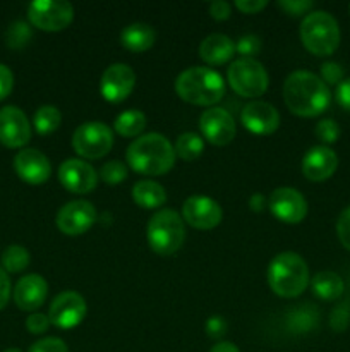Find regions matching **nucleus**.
I'll use <instances>...</instances> for the list:
<instances>
[{
	"mask_svg": "<svg viewBox=\"0 0 350 352\" xmlns=\"http://www.w3.org/2000/svg\"><path fill=\"white\" fill-rule=\"evenodd\" d=\"M266 0H237L235 6L237 9L242 10V12L246 14H256L259 12L261 9H264L266 7Z\"/></svg>",
	"mask_w": 350,
	"mask_h": 352,
	"instance_id": "nucleus-45",
	"label": "nucleus"
},
{
	"mask_svg": "<svg viewBox=\"0 0 350 352\" xmlns=\"http://www.w3.org/2000/svg\"><path fill=\"white\" fill-rule=\"evenodd\" d=\"M336 234L345 250L350 251V206L342 212L336 222Z\"/></svg>",
	"mask_w": 350,
	"mask_h": 352,
	"instance_id": "nucleus-37",
	"label": "nucleus"
},
{
	"mask_svg": "<svg viewBox=\"0 0 350 352\" xmlns=\"http://www.w3.org/2000/svg\"><path fill=\"white\" fill-rule=\"evenodd\" d=\"M205 150V141L196 133H184L177 138L175 143V155L184 160H194Z\"/></svg>",
	"mask_w": 350,
	"mask_h": 352,
	"instance_id": "nucleus-28",
	"label": "nucleus"
},
{
	"mask_svg": "<svg viewBox=\"0 0 350 352\" xmlns=\"http://www.w3.org/2000/svg\"><path fill=\"white\" fill-rule=\"evenodd\" d=\"M240 122L244 124L247 131L254 134H266L275 133L280 126V113L273 105L266 102H250L240 112Z\"/></svg>",
	"mask_w": 350,
	"mask_h": 352,
	"instance_id": "nucleus-18",
	"label": "nucleus"
},
{
	"mask_svg": "<svg viewBox=\"0 0 350 352\" xmlns=\"http://www.w3.org/2000/svg\"><path fill=\"white\" fill-rule=\"evenodd\" d=\"M74 9L65 0H34L27 7V19L43 31H60L72 23Z\"/></svg>",
	"mask_w": 350,
	"mask_h": 352,
	"instance_id": "nucleus-9",
	"label": "nucleus"
},
{
	"mask_svg": "<svg viewBox=\"0 0 350 352\" xmlns=\"http://www.w3.org/2000/svg\"><path fill=\"white\" fill-rule=\"evenodd\" d=\"M10 298V278L7 272L0 267V309H3Z\"/></svg>",
	"mask_w": 350,
	"mask_h": 352,
	"instance_id": "nucleus-44",
	"label": "nucleus"
},
{
	"mask_svg": "<svg viewBox=\"0 0 350 352\" xmlns=\"http://www.w3.org/2000/svg\"><path fill=\"white\" fill-rule=\"evenodd\" d=\"M14 86L12 71L5 64H0V102L10 95Z\"/></svg>",
	"mask_w": 350,
	"mask_h": 352,
	"instance_id": "nucleus-39",
	"label": "nucleus"
},
{
	"mask_svg": "<svg viewBox=\"0 0 350 352\" xmlns=\"http://www.w3.org/2000/svg\"><path fill=\"white\" fill-rule=\"evenodd\" d=\"M336 102L350 112V78L343 79V81L336 86Z\"/></svg>",
	"mask_w": 350,
	"mask_h": 352,
	"instance_id": "nucleus-42",
	"label": "nucleus"
},
{
	"mask_svg": "<svg viewBox=\"0 0 350 352\" xmlns=\"http://www.w3.org/2000/svg\"><path fill=\"white\" fill-rule=\"evenodd\" d=\"M31 140V126L19 107L0 109V143L7 148H21Z\"/></svg>",
	"mask_w": 350,
	"mask_h": 352,
	"instance_id": "nucleus-12",
	"label": "nucleus"
},
{
	"mask_svg": "<svg viewBox=\"0 0 350 352\" xmlns=\"http://www.w3.org/2000/svg\"><path fill=\"white\" fill-rule=\"evenodd\" d=\"M148 243L158 254H174L184 244L185 227L184 220L174 210H160L151 217L146 229Z\"/></svg>",
	"mask_w": 350,
	"mask_h": 352,
	"instance_id": "nucleus-6",
	"label": "nucleus"
},
{
	"mask_svg": "<svg viewBox=\"0 0 350 352\" xmlns=\"http://www.w3.org/2000/svg\"><path fill=\"white\" fill-rule=\"evenodd\" d=\"M132 198L141 208H158L167 201V192H165L163 186L158 182L143 179L134 184Z\"/></svg>",
	"mask_w": 350,
	"mask_h": 352,
	"instance_id": "nucleus-24",
	"label": "nucleus"
},
{
	"mask_svg": "<svg viewBox=\"0 0 350 352\" xmlns=\"http://www.w3.org/2000/svg\"><path fill=\"white\" fill-rule=\"evenodd\" d=\"M261 48V40L254 34H246L240 38L235 45V52L242 55V58H253L254 54H257Z\"/></svg>",
	"mask_w": 350,
	"mask_h": 352,
	"instance_id": "nucleus-34",
	"label": "nucleus"
},
{
	"mask_svg": "<svg viewBox=\"0 0 350 352\" xmlns=\"http://www.w3.org/2000/svg\"><path fill=\"white\" fill-rule=\"evenodd\" d=\"M321 79L326 85H336L343 81V69L336 62H325L321 65Z\"/></svg>",
	"mask_w": 350,
	"mask_h": 352,
	"instance_id": "nucleus-36",
	"label": "nucleus"
},
{
	"mask_svg": "<svg viewBox=\"0 0 350 352\" xmlns=\"http://www.w3.org/2000/svg\"><path fill=\"white\" fill-rule=\"evenodd\" d=\"M175 91L192 105H215L225 96V81L209 67H189L178 74Z\"/></svg>",
	"mask_w": 350,
	"mask_h": 352,
	"instance_id": "nucleus-3",
	"label": "nucleus"
},
{
	"mask_svg": "<svg viewBox=\"0 0 350 352\" xmlns=\"http://www.w3.org/2000/svg\"><path fill=\"white\" fill-rule=\"evenodd\" d=\"M349 322H350V313L349 309L343 308V306L336 308L335 311L331 313V318H329V323H331L333 330H336V332H343V330L349 327Z\"/></svg>",
	"mask_w": 350,
	"mask_h": 352,
	"instance_id": "nucleus-41",
	"label": "nucleus"
},
{
	"mask_svg": "<svg viewBox=\"0 0 350 352\" xmlns=\"http://www.w3.org/2000/svg\"><path fill=\"white\" fill-rule=\"evenodd\" d=\"M271 213L280 222L299 223L307 215V201L304 196L294 188H278L270 196Z\"/></svg>",
	"mask_w": 350,
	"mask_h": 352,
	"instance_id": "nucleus-11",
	"label": "nucleus"
},
{
	"mask_svg": "<svg viewBox=\"0 0 350 352\" xmlns=\"http://www.w3.org/2000/svg\"><path fill=\"white\" fill-rule=\"evenodd\" d=\"M209 14H211L213 19L223 21L230 16V3L225 0H215L209 6Z\"/></svg>",
	"mask_w": 350,
	"mask_h": 352,
	"instance_id": "nucleus-43",
	"label": "nucleus"
},
{
	"mask_svg": "<svg viewBox=\"0 0 350 352\" xmlns=\"http://www.w3.org/2000/svg\"><path fill=\"white\" fill-rule=\"evenodd\" d=\"M3 352H23L21 349H7V351H3Z\"/></svg>",
	"mask_w": 350,
	"mask_h": 352,
	"instance_id": "nucleus-49",
	"label": "nucleus"
},
{
	"mask_svg": "<svg viewBox=\"0 0 350 352\" xmlns=\"http://www.w3.org/2000/svg\"><path fill=\"white\" fill-rule=\"evenodd\" d=\"M96 210L86 199L71 201L60 208L57 213V227L67 236L84 234L95 223Z\"/></svg>",
	"mask_w": 350,
	"mask_h": 352,
	"instance_id": "nucleus-15",
	"label": "nucleus"
},
{
	"mask_svg": "<svg viewBox=\"0 0 350 352\" xmlns=\"http://www.w3.org/2000/svg\"><path fill=\"white\" fill-rule=\"evenodd\" d=\"M209 352H240V351L237 349V346H233L232 342H220L216 344V346H213Z\"/></svg>",
	"mask_w": 350,
	"mask_h": 352,
	"instance_id": "nucleus-48",
	"label": "nucleus"
},
{
	"mask_svg": "<svg viewBox=\"0 0 350 352\" xmlns=\"http://www.w3.org/2000/svg\"><path fill=\"white\" fill-rule=\"evenodd\" d=\"M113 127L124 138L139 136L146 127V116L141 110H126L120 116H117Z\"/></svg>",
	"mask_w": 350,
	"mask_h": 352,
	"instance_id": "nucleus-26",
	"label": "nucleus"
},
{
	"mask_svg": "<svg viewBox=\"0 0 350 352\" xmlns=\"http://www.w3.org/2000/svg\"><path fill=\"white\" fill-rule=\"evenodd\" d=\"M86 311V301L81 294L78 292H62L57 298L51 301L50 309H48V320L51 325L58 327V329H74L79 323L84 320Z\"/></svg>",
	"mask_w": 350,
	"mask_h": 352,
	"instance_id": "nucleus-10",
	"label": "nucleus"
},
{
	"mask_svg": "<svg viewBox=\"0 0 350 352\" xmlns=\"http://www.w3.org/2000/svg\"><path fill=\"white\" fill-rule=\"evenodd\" d=\"M206 330H208V336L213 337V339H220V337L225 333L226 323L223 322L220 316H213V318L208 320V325H206Z\"/></svg>",
	"mask_w": 350,
	"mask_h": 352,
	"instance_id": "nucleus-46",
	"label": "nucleus"
},
{
	"mask_svg": "<svg viewBox=\"0 0 350 352\" xmlns=\"http://www.w3.org/2000/svg\"><path fill=\"white\" fill-rule=\"evenodd\" d=\"M230 88L244 98H256L261 96L268 88V72L261 62L256 58H239L230 64L229 72Z\"/></svg>",
	"mask_w": 350,
	"mask_h": 352,
	"instance_id": "nucleus-7",
	"label": "nucleus"
},
{
	"mask_svg": "<svg viewBox=\"0 0 350 352\" xmlns=\"http://www.w3.org/2000/svg\"><path fill=\"white\" fill-rule=\"evenodd\" d=\"M14 168L17 175L27 184H43L51 174L50 160L34 148L21 150L14 158Z\"/></svg>",
	"mask_w": 350,
	"mask_h": 352,
	"instance_id": "nucleus-19",
	"label": "nucleus"
},
{
	"mask_svg": "<svg viewBox=\"0 0 350 352\" xmlns=\"http://www.w3.org/2000/svg\"><path fill=\"white\" fill-rule=\"evenodd\" d=\"M127 164L144 175H161L175 164V148L158 133H148L136 138L127 148Z\"/></svg>",
	"mask_w": 350,
	"mask_h": 352,
	"instance_id": "nucleus-2",
	"label": "nucleus"
},
{
	"mask_svg": "<svg viewBox=\"0 0 350 352\" xmlns=\"http://www.w3.org/2000/svg\"><path fill=\"white\" fill-rule=\"evenodd\" d=\"M338 167V157L328 146H314L302 158V172L309 181L321 182L331 177Z\"/></svg>",
	"mask_w": 350,
	"mask_h": 352,
	"instance_id": "nucleus-20",
	"label": "nucleus"
},
{
	"mask_svg": "<svg viewBox=\"0 0 350 352\" xmlns=\"http://www.w3.org/2000/svg\"><path fill=\"white\" fill-rule=\"evenodd\" d=\"M278 6L288 12L290 16H301V14H305L309 9H312L311 0H280Z\"/></svg>",
	"mask_w": 350,
	"mask_h": 352,
	"instance_id": "nucleus-38",
	"label": "nucleus"
},
{
	"mask_svg": "<svg viewBox=\"0 0 350 352\" xmlns=\"http://www.w3.org/2000/svg\"><path fill=\"white\" fill-rule=\"evenodd\" d=\"M301 40L311 54L331 55L340 45L338 23L325 10H312L302 19Z\"/></svg>",
	"mask_w": 350,
	"mask_h": 352,
	"instance_id": "nucleus-5",
	"label": "nucleus"
},
{
	"mask_svg": "<svg viewBox=\"0 0 350 352\" xmlns=\"http://www.w3.org/2000/svg\"><path fill=\"white\" fill-rule=\"evenodd\" d=\"M235 45L226 34L213 33L206 36L199 45V57L211 65L225 64L232 58Z\"/></svg>",
	"mask_w": 350,
	"mask_h": 352,
	"instance_id": "nucleus-22",
	"label": "nucleus"
},
{
	"mask_svg": "<svg viewBox=\"0 0 350 352\" xmlns=\"http://www.w3.org/2000/svg\"><path fill=\"white\" fill-rule=\"evenodd\" d=\"M48 296V284L41 275H24L14 287V302L23 311H34L45 302Z\"/></svg>",
	"mask_w": 350,
	"mask_h": 352,
	"instance_id": "nucleus-21",
	"label": "nucleus"
},
{
	"mask_svg": "<svg viewBox=\"0 0 350 352\" xmlns=\"http://www.w3.org/2000/svg\"><path fill=\"white\" fill-rule=\"evenodd\" d=\"M60 122L62 113L60 110L54 105H43L34 112L33 126L34 129H36V133L41 134V136H47V134H51L54 131H57Z\"/></svg>",
	"mask_w": 350,
	"mask_h": 352,
	"instance_id": "nucleus-27",
	"label": "nucleus"
},
{
	"mask_svg": "<svg viewBox=\"0 0 350 352\" xmlns=\"http://www.w3.org/2000/svg\"><path fill=\"white\" fill-rule=\"evenodd\" d=\"M156 33L150 24L134 23L129 24L120 33V43L130 52H144L153 47Z\"/></svg>",
	"mask_w": 350,
	"mask_h": 352,
	"instance_id": "nucleus-23",
	"label": "nucleus"
},
{
	"mask_svg": "<svg viewBox=\"0 0 350 352\" xmlns=\"http://www.w3.org/2000/svg\"><path fill=\"white\" fill-rule=\"evenodd\" d=\"M316 136H318L325 144L335 143L340 136L338 124L333 119H323L321 122L316 126Z\"/></svg>",
	"mask_w": 350,
	"mask_h": 352,
	"instance_id": "nucleus-33",
	"label": "nucleus"
},
{
	"mask_svg": "<svg viewBox=\"0 0 350 352\" xmlns=\"http://www.w3.org/2000/svg\"><path fill=\"white\" fill-rule=\"evenodd\" d=\"M31 38H33L31 28L26 23H23V21H16V23L10 24L5 34L7 45L10 48H23L24 45L30 43Z\"/></svg>",
	"mask_w": 350,
	"mask_h": 352,
	"instance_id": "nucleus-31",
	"label": "nucleus"
},
{
	"mask_svg": "<svg viewBox=\"0 0 350 352\" xmlns=\"http://www.w3.org/2000/svg\"><path fill=\"white\" fill-rule=\"evenodd\" d=\"M290 316L292 330L294 332H309L318 323V313H316L314 308H309V306L295 309Z\"/></svg>",
	"mask_w": 350,
	"mask_h": 352,
	"instance_id": "nucleus-30",
	"label": "nucleus"
},
{
	"mask_svg": "<svg viewBox=\"0 0 350 352\" xmlns=\"http://www.w3.org/2000/svg\"><path fill=\"white\" fill-rule=\"evenodd\" d=\"M283 102L295 116L316 117L328 109L331 93L319 76L295 71L283 82Z\"/></svg>",
	"mask_w": 350,
	"mask_h": 352,
	"instance_id": "nucleus-1",
	"label": "nucleus"
},
{
	"mask_svg": "<svg viewBox=\"0 0 350 352\" xmlns=\"http://www.w3.org/2000/svg\"><path fill=\"white\" fill-rule=\"evenodd\" d=\"M48 325H50V320H48V316L41 315V313H34V315L27 316L26 320V329L31 333H36V336L47 332Z\"/></svg>",
	"mask_w": 350,
	"mask_h": 352,
	"instance_id": "nucleus-40",
	"label": "nucleus"
},
{
	"mask_svg": "<svg viewBox=\"0 0 350 352\" xmlns=\"http://www.w3.org/2000/svg\"><path fill=\"white\" fill-rule=\"evenodd\" d=\"M58 181L74 195H86L98 184V175L93 165L79 158H69L58 168Z\"/></svg>",
	"mask_w": 350,
	"mask_h": 352,
	"instance_id": "nucleus-13",
	"label": "nucleus"
},
{
	"mask_svg": "<svg viewBox=\"0 0 350 352\" xmlns=\"http://www.w3.org/2000/svg\"><path fill=\"white\" fill-rule=\"evenodd\" d=\"M100 177L106 182V184H119V182L127 179V167L122 162H106L100 170Z\"/></svg>",
	"mask_w": 350,
	"mask_h": 352,
	"instance_id": "nucleus-32",
	"label": "nucleus"
},
{
	"mask_svg": "<svg viewBox=\"0 0 350 352\" xmlns=\"http://www.w3.org/2000/svg\"><path fill=\"white\" fill-rule=\"evenodd\" d=\"M30 265V253L24 246L12 244L2 253V267L9 274H17L23 272Z\"/></svg>",
	"mask_w": 350,
	"mask_h": 352,
	"instance_id": "nucleus-29",
	"label": "nucleus"
},
{
	"mask_svg": "<svg viewBox=\"0 0 350 352\" xmlns=\"http://www.w3.org/2000/svg\"><path fill=\"white\" fill-rule=\"evenodd\" d=\"M136 85V74L127 64H112L102 76L100 89L103 98L119 103L130 95Z\"/></svg>",
	"mask_w": 350,
	"mask_h": 352,
	"instance_id": "nucleus-17",
	"label": "nucleus"
},
{
	"mask_svg": "<svg viewBox=\"0 0 350 352\" xmlns=\"http://www.w3.org/2000/svg\"><path fill=\"white\" fill-rule=\"evenodd\" d=\"M30 352H69V349L64 340L58 337H47V339L34 342L30 347Z\"/></svg>",
	"mask_w": 350,
	"mask_h": 352,
	"instance_id": "nucleus-35",
	"label": "nucleus"
},
{
	"mask_svg": "<svg viewBox=\"0 0 350 352\" xmlns=\"http://www.w3.org/2000/svg\"><path fill=\"white\" fill-rule=\"evenodd\" d=\"M113 144V133L106 124L84 122L72 134V146L75 153L84 158H102Z\"/></svg>",
	"mask_w": 350,
	"mask_h": 352,
	"instance_id": "nucleus-8",
	"label": "nucleus"
},
{
	"mask_svg": "<svg viewBox=\"0 0 350 352\" xmlns=\"http://www.w3.org/2000/svg\"><path fill=\"white\" fill-rule=\"evenodd\" d=\"M312 292L323 301H335L343 294V280L335 272H319L311 282Z\"/></svg>",
	"mask_w": 350,
	"mask_h": 352,
	"instance_id": "nucleus-25",
	"label": "nucleus"
},
{
	"mask_svg": "<svg viewBox=\"0 0 350 352\" xmlns=\"http://www.w3.org/2000/svg\"><path fill=\"white\" fill-rule=\"evenodd\" d=\"M249 206H250V210H254V212H261V210H263L264 206H266V199H264L263 195L256 192V195L250 196Z\"/></svg>",
	"mask_w": 350,
	"mask_h": 352,
	"instance_id": "nucleus-47",
	"label": "nucleus"
},
{
	"mask_svg": "<svg viewBox=\"0 0 350 352\" xmlns=\"http://www.w3.org/2000/svg\"><path fill=\"white\" fill-rule=\"evenodd\" d=\"M199 129H201L202 136L216 146H225L235 136L233 117L220 107L202 112L201 119H199Z\"/></svg>",
	"mask_w": 350,
	"mask_h": 352,
	"instance_id": "nucleus-16",
	"label": "nucleus"
},
{
	"mask_svg": "<svg viewBox=\"0 0 350 352\" xmlns=\"http://www.w3.org/2000/svg\"><path fill=\"white\" fill-rule=\"evenodd\" d=\"M268 284L280 298H297L309 285V268L297 253H280L268 267Z\"/></svg>",
	"mask_w": 350,
	"mask_h": 352,
	"instance_id": "nucleus-4",
	"label": "nucleus"
},
{
	"mask_svg": "<svg viewBox=\"0 0 350 352\" xmlns=\"http://www.w3.org/2000/svg\"><path fill=\"white\" fill-rule=\"evenodd\" d=\"M184 220L194 229L209 230L215 229L222 222V208L218 203L206 196H191L184 201L182 206Z\"/></svg>",
	"mask_w": 350,
	"mask_h": 352,
	"instance_id": "nucleus-14",
	"label": "nucleus"
}]
</instances>
